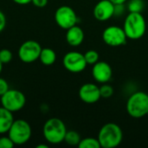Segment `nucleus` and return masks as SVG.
Wrapping results in <instances>:
<instances>
[{
    "label": "nucleus",
    "mask_w": 148,
    "mask_h": 148,
    "mask_svg": "<svg viewBox=\"0 0 148 148\" xmlns=\"http://www.w3.org/2000/svg\"><path fill=\"white\" fill-rule=\"evenodd\" d=\"M101 147H117L123 140V133L120 126L115 123H107L101 127L97 137Z\"/></svg>",
    "instance_id": "1"
},
{
    "label": "nucleus",
    "mask_w": 148,
    "mask_h": 148,
    "mask_svg": "<svg viewBox=\"0 0 148 148\" xmlns=\"http://www.w3.org/2000/svg\"><path fill=\"white\" fill-rule=\"evenodd\" d=\"M123 29L127 39H140L145 35L147 29L146 20L142 14L138 12H129L125 18Z\"/></svg>",
    "instance_id": "2"
},
{
    "label": "nucleus",
    "mask_w": 148,
    "mask_h": 148,
    "mask_svg": "<svg viewBox=\"0 0 148 148\" xmlns=\"http://www.w3.org/2000/svg\"><path fill=\"white\" fill-rule=\"evenodd\" d=\"M44 139L50 144L57 145L64 141L67 128L64 122L58 118H50L43 125Z\"/></svg>",
    "instance_id": "3"
},
{
    "label": "nucleus",
    "mask_w": 148,
    "mask_h": 148,
    "mask_svg": "<svg viewBox=\"0 0 148 148\" xmlns=\"http://www.w3.org/2000/svg\"><path fill=\"white\" fill-rule=\"evenodd\" d=\"M127 114L135 119L142 118L148 114V94L137 91L132 94L127 101Z\"/></svg>",
    "instance_id": "4"
},
{
    "label": "nucleus",
    "mask_w": 148,
    "mask_h": 148,
    "mask_svg": "<svg viewBox=\"0 0 148 148\" xmlns=\"http://www.w3.org/2000/svg\"><path fill=\"white\" fill-rule=\"evenodd\" d=\"M32 130L30 125L23 119L14 120L8 131V136L17 146L26 144L31 138Z\"/></svg>",
    "instance_id": "5"
},
{
    "label": "nucleus",
    "mask_w": 148,
    "mask_h": 148,
    "mask_svg": "<svg viewBox=\"0 0 148 148\" xmlns=\"http://www.w3.org/2000/svg\"><path fill=\"white\" fill-rule=\"evenodd\" d=\"M26 97L23 92L17 89H9L1 96V105L7 110L14 113L23 108Z\"/></svg>",
    "instance_id": "6"
},
{
    "label": "nucleus",
    "mask_w": 148,
    "mask_h": 148,
    "mask_svg": "<svg viewBox=\"0 0 148 148\" xmlns=\"http://www.w3.org/2000/svg\"><path fill=\"white\" fill-rule=\"evenodd\" d=\"M39 42L34 40H28L21 44L18 49L19 59L25 63H31L39 59L42 51Z\"/></svg>",
    "instance_id": "7"
},
{
    "label": "nucleus",
    "mask_w": 148,
    "mask_h": 148,
    "mask_svg": "<svg viewBox=\"0 0 148 148\" xmlns=\"http://www.w3.org/2000/svg\"><path fill=\"white\" fill-rule=\"evenodd\" d=\"M102 39L104 42L110 47H120L126 44L127 37L123 28L112 25L103 30Z\"/></svg>",
    "instance_id": "8"
},
{
    "label": "nucleus",
    "mask_w": 148,
    "mask_h": 148,
    "mask_svg": "<svg viewBox=\"0 0 148 148\" xmlns=\"http://www.w3.org/2000/svg\"><path fill=\"white\" fill-rule=\"evenodd\" d=\"M55 21L59 27L67 30L72 26L76 25L78 18L75 11L71 7L62 5L56 10Z\"/></svg>",
    "instance_id": "9"
},
{
    "label": "nucleus",
    "mask_w": 148,
    "mask_h": 148,
    "mask_svg": "<svg viewBox=\"0 0 148 148\" xmlns=\"http://www.w3.org/2000/svg\"><path fill=\"white\" fill-rule=\"evenodd\" d=\"M64 68L71 73H81L87 67V62L84 54L77 51H71L67 53L62 59Z\"/></svg>",
    "instance_id": "10"
},
{
    "label": "nucleus",
    "mask_w": 148,
    "mask_h": 148,
    "mask_svg": "<svg viewBox=\"0 0 148 148\" xmlns=\"http://www.w3.org/2000/svg\"><path fill=\"white\" fill-rule=\"evenodd\" d=\"M93 13L98 21H108L114 15V4L109 0H101L95 6Z\"/></svg>",
    "instance_id": "11"
},
{
    "label": "nucleus",
    "mask_w": 148,
    "mask_h": 148,
    "mask_svg": "<svg viewBox=\"0 0 148 148\" xmlns=\"http://www.w3.org/2000/svg\"><path fill=\"white\" fill-rule=\"evenodd\" d=\"M79 97L87 104H94L101 98L100 88L94 83H85L79 89Z\"/></svg>",
    "instance_id": "12"
},
{
    "label": "nucleus",
    "mask_w": 148,
    "mask_h": 148,
    "mask_svg": "<svg viewBox=\"0 0 148 148\" xmlns=\"http://www.w3.org/2000/svg\"><path fill=\"white\" fill-rule=\"evenodd\" d=\"M92 75L99 83H107L110 81L113 75L111 66L106 62H97L92 69Z\"/></svg>",
    "instance_id": "13"
},
{
    "label": "nucleus",
    "mask_w": 148,
    "mask_h": 148,
    "mask_svg": "<svg viewBox=\"0 0 148 148\" xmlns=\"http://www.w3.org/2000/svg\"><path fill=\"white\" fill-rule=\"evenodd\" d=\"M84 40V32L82 29L77 25H74L67 29L66 41L72 47L80 46Z\"/></svg>",
    "instance_id": "14"
},
{
    "label": "nucleus",
    "mask_w": 148,
    "mask_h": 148,
    "mask_svg": "<svg viewBox=\"0 0 148 148\" xmlns=\"http://www.w3.org/2000/svg\"><path fill=\"white\" fill-rule=\"evenodd\" d=\"M14 121L13 113L6 108L0 107V134L8 133Z\"/></svg>",
    "instance_id": "15"
},
{
    "label": "nucleus",
    "mask_w": 148,
    "mask_h": 148,
    "mask_svg": "<svg viewBox=\"0 0 148 148\" xmlns=\"http://www.w3.org/2000/svg\"><path fill=\"white\" fill-rule=\"evenodd\" d=\"M39 60L45 66H50L55 63L56 60V52L50 48H43L42 49Z\"/></svg>",
    "instance_id": "16"
},
{
    "label": "nucleus",
    "mask_w": 148,
    "mask_h": 148,
    "mask_svg": "<svg viewBox=\"0 0 148 148\" xmlns=\"http://www.w3.org/2000/svg\"><path fill=\"white\" fill-rule=\"evenodd\" d=\"M81 136L76 131H67L64 141L69 146H78L81 141Z\"/></svg>",
    "instance_id": "17"
},
{
    "label": "nucleus",
    "mask_w": 148,
    "mask_h": 148,
    "mask_svg": "<svg viewBox=\"0 0 148 148\" xmlns=\"http://www.w3.org/2000/svg\"><path fill=\"white\" fill-rule=\"evenodd\" d=\"M79 148H100L101 145L98 139L95 138H85L81 140L80 143L78 144Z\"/></svg>",
    "instance_id": "18"
},
{
    "label": "nucleus",
    "mask_w": 148,
    "mask_h": 148,
    "mask_svg": "<svg viewBox=\"0 0 148 148\" xmlns=\"http://www.w3.org/2000/svg\"><path fill=\"white\" fill-rule=\"evenodd\" d=\"M144 7H145L144 0H129L127 4V9L129 12L141 13Z\"/></svg>",
    "instance_id": "19"
},
{
    "label": "nucleus",
    "mask_w": 148,
    "mask_h": 148,
    "mask_svg": "<svg viewBox=\"0 0 148 148\" xmlns=\"http://www.w3.org/2000/svg\"><path fill=\"white\" fill-rule=\"evenodd\" d=\"M99 53L96 50H88L85 54H84V57L85 60L87 62V64L89 65H94L97 62H99Z\"/></svg>",
    "instance_id": "20"
},
{
    "label": "nucleus",
    "mask_w": 148,
    "mask_h": 148,
    "mask_svg": "<svg viewBox=\"0 0 148 148\" xmlns=\"http://www.w3.org/2000/svg\"><path fill=\"white\" fill-rule=\"evenodd\" d=\"M114 88L107 83H103V85L100 87L101 97L102 98H110L114 95Z\"/></svg>",
    "instance_id": "21"
},
{
    "label": "nucleus",
    "mask_w": 148,
    "mask_h": 148,
    "mask_svg": "<svg viewBox=\"0 0 148 148\" xmlns=\"http://www.w3.org/2000/svg\"><path fill=\"white\" fill-rule=\"evenodd\" d=\"M12 60V53L10 49H3L0 50V61L3 64L9 63Z\"/></svg>",
    "instance_id": "22"
},
{
    "label": "nucleus",
    "mask_w": 148,
    "mask_h": 148,
    "mask_svg": "<svg viewBox=\"0 0 148 148\" xmlns=\"http://www.w3.org/2000/svg\"><path fill=\"white\" fill-rule=\"evenodd\" d=\"M15 146L9 136L0 137V148H12Z\"/></svg>",
    "instance_id": "23"
},
{
    "label": "nucleus",
    "mask_w": 148,
    "mask_h": 148,
    "mask_svg": "<svg viewBox=\"0 0 148 148\" xmlns=\"http://www.w3.org/2000/svg\"><path fill=\"white\" fill-rule=\"evenodd\" d=\"M9 84L3 78L0 77V97L9 90Z\"/></svg>",
    "instance_id": "24"
},
{
    "label": "nucleus",
    "mask_w": 148,
    "mask_h": 148,
    "mask_svg": "<svg viewBox=\"0 0 148 148\" xmlns=\"http://www.w3.org/2000/svg\"><path fill=\"white\" fill-rule=\"evenodd\" d=\"M125 12V6L124 3H121V4H114V15L116 16H122Z\"/></svg>",
    "instance_id": "25"
},
{
    "label": "nucleus",
    "mask_w": 148,
    "mask_h": 148,
    "mask_svg": "<svg viewBox=\"0 0 148 148\" xmlns=\"http://www.w3.org/2000/svg\"><path fill=\"white\" fill-rule=\"evenodd\" d=\"M6 26V16L4 13L0 10V33L4 29Z\"/></svg>",
    "instance_id": "26"
},
{
    "label": "nucleus",
    "mask_w": 148,
    "mask_h": 148,
    "mask_svg": "<svg viewBox=\"0 0 148 148\" xmlns=\"http://www.w3.org/2000/svg\"><path fill=\"white\" fill-rule=\"evenodd\" d=\"M31 3L38 8H43L48 4V0H32Z\"/></svg>",
    "instance_id": "27"
},
{
    "label": "nucleus",
    "mask_w": 148,
    "mask_h": 148,
    "mask_svg": "<svg viewBox=\"0 0 148 148\" xmlns=\"http://www.w3.org/2000/svg\"><path fill=\"white\" fill-rule=\"evenodd\" d=\"M32 0H13L14 3H17V4H20V5H25V4H28L29 3H31Z\"/></svg>",
    "instance_id": "28"
},
{
    "label": "nucleus",
    "mask_w": 148,
    "mask_h": 148,
    "mask_svg": "<svg viewBox=\"0 0 148 148\" xmlns=\"http://www.w3.org/2000/svg\"><path fill=\"white\" fill-rule=\"evenodd\" d=\"M111 1L114 4H121V3H125L127 0H109Z\"/></svg>",
    "instance_id": "29"
},
{
    "label": "nucleus",
    "mask_w": 148,
    "mask_h": 148,
    "mask_svg": "<svg viewBox=\"0 0 148 148\" xmlns=\"http://www.w3.org/2000/svg\"><path fill=\"white\" fill-rule=\"evenodd\" d=\"M36 148H49V146L44 145V144H40V145L36 146Z\"/></svg>",
    "instance_id": "30"
},
{
    "label": "nucleus",
    "mask_w": 148,
    "mask_h": 148,
    "mask_svg": "<svg viewBox=\"0 0 148 148\" xmlns=\"http://www.w3.org/2000/svg\"><path fill=\"white\" fill-rule=\"evenodd\" d=\"M3 63L1 62V61H0V74L2 73V70H3Z\"/></svg>",
    "instance_id": "31"
}]
</instances>
